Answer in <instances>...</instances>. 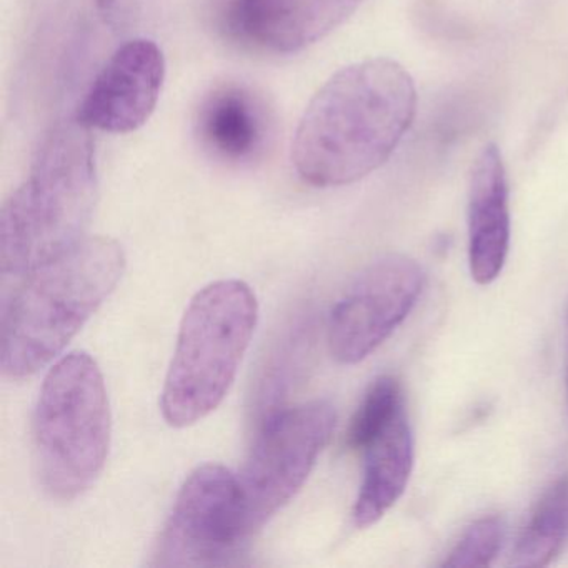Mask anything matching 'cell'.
I'll return each mask as SVG.
<instances>
[{
    "label": "cell",
    "instance_id": "6da1fadb",
    "mask_svg": "<svg viewBox=\"0 0 568 568\" xmlns=\"http://www.w3.org/2000/svg\"><path fill=\"white\" fill-rule=\"evenodd\" d=\"M417 89L387 58L355 62L332 75L308 102L292 142V164L305 184L342 187L388 161L410 129Z\"/></svg>",
    "mask_w": 568,
    "mask_h": 568
},
{
    "label": "cell",
    "instance_id": "7a4b0ae2",
    "mask_svg": "<svg viewBox=\"0 0 568 568\" xmlns=\"http://www.w3.org/2000/svg\"><path fill=\"white\" fill-rule=\"evenodd\" d=\"M125 252L111 237H84L19 278L2 308L0 368L12 381L32 377L64 352L115 291Z\"/></svg>",
    "mask_w": 568,
    "mask_h": 568
},
{
    "label": "cell",
    "instance_id": "3957f363",
    "mask_svg": "<svg viewBox=\"0 0 568 568\" xmlns=\"http://www.w3.org/2000/svg\"><path fill=\"white\" fill-rule=\"evenodd\" d=\"M91 129L59 122L42 139L28 179L0 212V271L22 278L85 237L98 202Z\"/></svg>",
    "mask_w": 568,
    "mask_h": 568
},
{
    "label": "cell",
    "instance_id": "277c9868",
    "mask_svg": "<svg viewBox=\"0 0 568 568\" xmlns=\"http://www.w3.org/2000/svg\"><path fill=\"white\" fill-rule=\"evenodd\" d=\"M112 415L104 375L88 352L59 358L45 375L32 418L39 484L52 500L94 487L111 450Z\"/></svg>",
    "mask_w": 568,
    "mask_h": 568
},
{
    "label": "cell",
    "instance_id": "5b68a950",
    "mask_svg": "<svg viewBox=\"0 0 568 568\" xmlns=\"http://www.w3.org/2000/svg\"><path fill=\"white\" fill-rule=\"evenodd\" d=\"M257 321V297L245 282H212L192 297L161 395L171 427H191L224 402Z\"/></svg>",
    "mask_w": 568,
    "mask_h": 568
},
{
    "label": "cell",
    "instance_id": "8992f818",
    "mask_svg": "<svg viewBox=\"0 0 568 568\" xmlns=\"http://www.w3.org/2000/svg\"><path fill=\"white\" fill-rule=\"evenodd\" d=\"M334 427L335 410L325 400L278 408L265 417L239 475L252 534L304 487Z\"/></svg>",
    "mask_w": 568,
    "mask_h": 568
},
{
    "label": "cell",
    "instance_id": "52a82bcc",
    "mask_svg": "<svg viewBox=\"0 0 568 568\" xmlns=\"http://www.w3.org/2000/svg\"><path fill=\"white\" fill-rule=\"evenodd\" d=\"M252 535L239 475L219 464L201 465L179 490L155 548L154 565H227Z\"/></svg>",
    "mask_w": 568,
    "mask_h": 568
},
{
    "label": "cell",
    "instance_id": "ba28073f",
    "mask_svg": "<svg viewBox=\"0 0 568 568\" xmlns=\"http://www.w3.org/2000/svg\"><path fill=\"white\" fill-rule=\"evenodd\" d=\"M424 281L420 265L405 255H384L367 265L332 308V357L355 365L374 354L414 311Z\"/></svg>",
    "mask_w": 568,
    "mask_h": 568
},
{
    "label": "cell",
    "instance_id": "9c48e42d",
    "mask_svg": "<svg viewBox=\"0 0 568 568\" xmlns=\"http://www.w3.org/2000/svg\"><path fill=\"white\" fill-rule=\"evenodd\" d=\"M165 81L162 49L132 39L111 55L79 105L75 119L94 131L129 134L154 114Z\"/></svg>",
    "mask_w": 568,
    "mask_h": 568
},
{
    "label": "cell",
    "instance_id": "30bf717a",
    "mask_svg": "<svg viewBox=\"0 0 568 568\" xmlns=\"http://www.w3.org/2000/svg\"><path fill=\"white\" fill-rule=\"evenodd\" d=\"M365 0H219L232 41L271 54H297L341 28Z\"/></svg>",
    "mask_w": 568,
    "mask_h": 568
},
{
    "label": "cell",
    "instance_id": "8fae6325",
    "mask_svg": "<svg viewBox=\"0 0 568 568\" xmlns=\"http://www.w3.org/2000/svg\"><path fill=\"white\" fill-rule=\"evenodd\" d=\"M194 135L212 161L244 168L261 161L271 148L274 119L254 89L241 82H222L199 102Z\"/></svg>",
    "mask_w": 568,
    "mask_h": 568
},
{
    "label": "cell",
    "instance_id": "7c38bea8",
    "mask_svg": "<svg viewBox=\"0 0 568 568\" xmlns=\"http://www.w3.org/2000/svg\"><path fill=\"white\" fill-rule=\"evenodd\" d=\"M510 248V205L504 161L488 144L475 161L468 191V265L478 285L501 274Z\"/></svg>",
    "mask_w": 568,
    "mask_h": 568
},
{
    "label": "cell",
    "instance_id": "4fadbf2b",
    "mask_svg": "<svg viewBox=\"0 0 568 568\" xmlns=\"http://www.w3.org/2000/svg\"><path fill=\"white\" fill-rule=\"evenodd\" d=\"M362 454L364 475L352 517L358 528H367L397 504L414 468V437L405 410Z\"/></svg>",
    "mask_w": 568,
    "mask_h": 568
},
{
    "label": "cell",
    "instance_id": "5bb4252c",
    "mask_svg": "<svg viewBox=\"0 0 568 568\" xmlns=\"http://www.w3.org/2000/svg\"><path fill=\"white\" fill-rule=\"evenodd\" d=\"M568 540V477L560 478L538 501L527 527L521 531L511 565L545 567Z\"/></svg>",
    "mask_w": 568,
    "mask_h": 568
},
{
    "label": "cell",
    "instance_id": "9a60e30c",
    "mask_svg": "<svg viewBox=\"0 0 568 568\" xmlns=\"http://www.w3.org/2000/svg\"><path fill=\"white\" fill-rule=\"evenodd\" d=\"M400 410H404V400H402L400 384L397 378L382 375L377 381L372 382L348 425V448L364 450L390 425Z\"/></svg>",
    "mask_w": 568,
    "mask_h": 568
},
{
    "label": "cell",
    "instance_id": "2e32d148",
    "mask_svg": "<svg viewBox=\"0 0 568 568\" xmlns=\"http://www.w3.org/2000/svg\"><path fill=\"white\" fill-rule=\"evenodd\" d=\"M501 540H504V524L500 518H480L467 528L442 565L457 568L488 567L497 557Z\"/></svg>",
    "mask_w": 568,
    "mask_h": 568
},
{
    "label": "cell",
    "instance_id": "e0dca14e",
    "mask_svg": "<svg viewBox=\"0 0 568 568\" xmlns=\"http://www.w3.org/2000/svg\"><path fill=\"white\" fill-rule=\"evenodd\" d=\"M149 0H94L102 21L112 29L128 28Z\"/></svg>",
    "mask_w": 568,
    "mask_h": 568
},
{
    "label": "cell",
    "instance_id": "ac0fdd59",
    "mask_svg": "<svg viewBox=\"0 0 568 568\" xmlns=\"http://www.w3.org/2000/svg\"><path fill=\"white\" fill-rule=\"evenodd\" d=\"M567 405H568V368H567Z\"/></svg>",
    "mask_w": 568,
    "mask_h": 568
}]
</instances>
